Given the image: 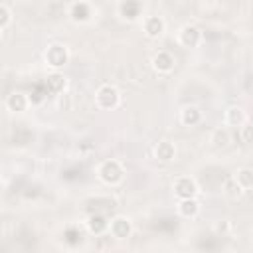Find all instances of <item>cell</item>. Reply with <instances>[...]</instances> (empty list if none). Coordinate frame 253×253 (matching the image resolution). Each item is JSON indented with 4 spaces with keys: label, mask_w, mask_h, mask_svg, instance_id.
<instances>
[{
    "label": "cell",
    "mask_w": 253,
    "mask_h": 253,
    "mask_svg": "<svg viewBox=\"0 0 253 253\" xmlns=\"http://www.w3.org/2000/svg\"><path fill=\"white\" fill-rule=\"evenodd\" d=\"M117 10H119V16H121V20H126V22H134V20L140 16V12H142V4H140V2H132V0H126V2H121V4L117 6Z\"/></svg>",
    "instance_id": "cell-11"
},
{
    "label": "cell",
    "mask_w": 253,
    "mask_h": 253,
    "mask_svg": "<svg viewBox=\"0 0 253 253\" xmlns=\"http://www.w3.org/2000/svg\"><path fill=\"white\" fill-rule=\"evenodd\" d=\"M211 142H213L215 146H227V144H229V130L223 128V126L215 128L213 134H211Z\"/></svg>",
    "instance_id": "cell-19"
},
{
    "label": "cell",
    "mask_w": 253,
    "mask_h": 253,
    "mask_svg": "<svg viewBox=\"0 0 253 253\" xmlns=\"http://www.w3.org/2000/svg\"><path fill=\"white\" fill-rule=\"evenodd\" d=\"M10 24H12V10H10L8 4L0 2V30L4 32Z\"/></svg>",
    "instance_id": "cell-20"
},
{
    "label": "cell",
    "mask_w": 253,
    "mask_h": 253,
    "mask_svg": "<svg viewBox=\"0 0 253 253\" xmlns=\"http://www.w3.org/2000/svg\"><path fill=\"white\" fill-rule=\"evenodd\" d=\"M67 14L71 18V22L75 24H85L91 20L93 16V6L89 2H71L67 8Z\"/></svg>",
    "instance_id": "cell-7"
},
{
    "label": "cell",
    "mask_w": 253,
    "mask_h": 253,
    "mask_svg": "<svg viewBox=\"0 0 253 253\" xmlns=\"http://www.w3.org/2000/svg\"><path fill=\"white\" fill-rule=\"evenodd\" d=\"M241 140L245 144H253V123H245L241 126Z\"/></svg>",
    "instance_id": "cell-22"
},
{
    "label": "cell",
    "mask_w": 253,
    "mask_h": 253,
    "mask_svg": "<svg viewBox=\"0 0 253 253\" xmlns=\"http://www.w3.org/2000/svg\"><path fill=\"white\" fill-rule=\"evenodd\" d=\"M229 229H231V223H229V219H219V221L213 225V231H215V233H219V235H225V233H229Z\"/></svg>",
    "instance_id": "cell-23"
},
{
    "label": "cell",
    "mask_w": 253,
    "mask_h": 253,
    "mask_svg": "<svg viewBox=\"0 0 253 253\" xmlns=\"http://www.w3.org/2000/svg\"><path fill=\"white\" fill-rule=\"evenodd\" d=\"M109 233L115 239H126L132 235V221L125 215H117L109 221Z\"/></svg>",
    "instance_id": "cell-5"
},
{
    "label": "cell",
    "mask_w": 253,
    "mask_h": 253,
    "mask_svg": "<svg viewBox=\"0 0 253 253\" xmlns=\"http://www.w3.org/2000/svg\"><path fill=\"white\" fill-rule=\"evenodd\" d=\"M30 97L26 95V93H20V91H14V93H10L8 95V99H6V109L10 111V113H24L28 107H30Z\"/></svg>",
    "instance_id": "cell-10"
},
{
    "label": "cell",
    "mask_w": 253,
    "mask_h": 253,
    "mask_svg": "<svg viewBox=\"0 0 253 253\" xmlns=\"http://www.w3.org/2000/svg\"><path fill=\"white\" fill-rule=\"evenodd\" d=\"M178 42H180V45H184L188 49L198 47L200 42H202V30L194 24H186V26H182V30L178 34Z\"/></svg>",
    "instance_id": "cell-6"
},
{
    "label": "cell",
    "mask_w": 253,
    "mask_h": 253,
    "mask_svg": "<svg viewBox=\"0 0 253 253\" xmlns=\"http://www.w3.org/2000/svg\"><path fill=\"white\" fill-rule=\"evenodd\" d=\"M235 182L243 188V190H249L253 188V168H239L235 174H233Z\"/></svg>",
    "instance_id": "cell-18"
},
{
    "label": "cell",
    "mask_w": 253,
    "mask_h": 253,
    "mask_svg": "<svg viewBox=\"0 0 253 253\" xmlns=\"http://www.w3.org/2000/svg\"><path fill=\"white\" fill-rule=\"evenodd\" d=\"M178 213L182 217H196L200 213V202L196 198H190V200H178Z\"/></svg>",
    "instance_id": "cell-16"
},
{
    "label": "cell",
    "mask_w": 253,
    "mask_h": 253,
    "mask_svg": "<svg viewBox=\"0 0 253 253\" xmlns=\"http://www.w3.org/2000/svg\"><path fill=\"white\" fill-rule=\"evenodd\" d=\"M225 123L229 126H243L247 123V115H245V111L241 107L233 105V107H229L225 111Z\"/></svg>",
    "instance_id": "cell-17"
},
{
    "label": "cell",
    "mask_w": 253,
    "mask_h": 253,
    "mask_svg": "<svg viewBox=\"0 0 253 253\" xmlns=\"http://www.w3.org/2000/svg\"><path fill=\"white\" fill-rule=\"evenodd\" d=\"M43 59H45V63L53 69V71H59L61 67H65L67 65V61H69V49H67V45H63V43H49L47 47H45V51H43Z\"/></svg>",
    "instance_id": "cell-2"
},
{
    "label": "cell",
    "mask_w": 253,
    "mask_h": 253,
    "mask_svg": "<svg viewBox=\"0 0 253 253\" xmlns=\"http://www.w3.org/2000/svg\"><path fill=\"white\" fill-rule=\"evenodd\" d=\"M154 156L160 160V162H170L176 158V146L170 142V140H160L156 146H154Z\"/></svg>",
    "instance_id": "cell-14"
},
{
    "label": "cell",
    "mask_w": 253,
    "mask_h": 253,
    "mask_svg": "<svg viewBox=\"0 0 253 253\" xmlns=\"http://www.w3.org/2000/svg\"><path fill=\"white\" fill-rule=\"evenodd\" d=\"M142 30H144V34H146L148 38L154 40V38H160V36L164 34L166 22H164L162 16H146L144 22H142Z\"/></svg>",
    "instance_id": "cell-9"
},
{
    "label": "cell",
    "mask_w": 253,
    "mask_h": 253,
    "mask_svg": "<svg viewBox=\"0 0 253 253\" xmlns=\"http://www.w3.org/2000/svg\"><path fill=\"white\" fill-rule=\"evenodd\" d=\"M180 123L184 126H196V125H200L202 123V111L198 107H194V105L184 107L180 111Z\"/></svg>",
    "instance_id": "cell-13"
},
{
    "label": "cell",
    "mask_w": 253,
    "mask_h": 253,
    "mask_svg": "<svg viewBox=\"0 0 253 253\" xmlns=\"http://www.w3.org/2000/svg\"><path fill=\"white\" fill-rule=\"evenodd\" d=\"M152 69L158 73V75H166V73H170L172 69H174V65H176V59H174V55L170 53V51H158V53H154L152 55Z\"/></svg>",
    "instance_id": "cell-8"
},
{
    "label": "cell",
    "mask_w": 253,
    "mask_h": 253,
    "mask_svg": "<svg viewBox=\"0 0 253 253\" xmlns=\"http://www.w3.org/2000/svg\"><path fill=\"white\" fill-rule=\"evenodd\" d=\"M95 101H97V107L99 109H105V111H111V109H117L119 103H121V93L115 85L111 83H105L97 89L95 93Z\"/></svg>",
    "instance_id": "cell-3"
},
{
    "label": "cell",
    "mask_w": 253,
    "mask_h": 253,
    "mask_svg": "<svg viewBox=\"0 0 253 253\" xmlns=\"http://www.w3.org/2000/svg\"><path fill=\"white\" fill-rule=\"evenodd\" d=\"M223 188H225V194H227L229 198H237V196H241V194L245 192V190L235 182V178H233V176H231L229 180H225V186H223Z\"/></svg>",
    "instance_id": "cell-21"
},
{
    "label": "cell",
    "mask_w": 253,
    "mask_h": 253,
    "mask_svg": "<svg viewBox=\"0 0 253 253\" xmlns=\"http://www.w3.org/2000/svg\"><path fill=\"white\" fill-rule=\"evenodd\" d=\"M172 190H174L178 200H190V198H196L200 194V188L192 176H178L172 184Z\"/></svg>",
    "instance_id": "cell-4"
},
{
    "label": "cell",
    "mask_w": 253,
    "mask_h": 253,
    "mask_svg": "<svg viewBox=\"0 0 253 253\" xmlns=\"http://www.w3.org/2000/svg\"><path fill=\"white\" fill-rule=\"evenodd\" d=\"M109 221L111 219L103 217L101 213H95V215H91L87 219V231L93 233V235H103V233L109 231Z\"/></svg>",
    "instance_id": "cell-15"
},
{
    "label": "cell",
    "mask_w": 253,
    "mask_h": 253,
    "mask_svg": "<svg viewBox=\"0 0 253 253\" xmlns=\"http://www.w3.org/2000/svg\"><path fill=\"white\" fill-rule=\"evenodd\" d=\"M97 174L101 178V182H105L107 186H115L123 180L125 176V170H123V164L115 158H109V160H103L97 168Z\"/></svg>",
    "instance_id": "cell-1"
},
{
    "label": "cell",
    "mask_w": 253,
    "mask_h": 253,
    "mask_svg": "<svg viewBox=\"0 0 253 253\" xmlns=\"http://www.w3.org/2000/svg\"><path fill=\"white\" fill-rule=\"evenodd\" d=\"M45 87H47L49 93H63L65 87H67V79L61 71H51L45 77Z\"/></svg>",
    "instance_id": "cell-12"
}]
</instances>
